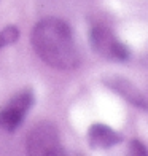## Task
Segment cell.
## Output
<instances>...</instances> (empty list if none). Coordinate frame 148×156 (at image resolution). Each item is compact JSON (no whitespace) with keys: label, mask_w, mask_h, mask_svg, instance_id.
I'll return each instance as SVG.
<instances>
[{"label":"cell","mask_w":148,"mask_h":156,"mask_svg":"<svg viewBox=\"0 0 148 156\" xmlns=\"http://www.w3.org/2000/svg\"><path fill=\"white\" fill-rule=\"evenodd\" d=\"M32 46L40 59L59 70H72L80 56L72 29L61 19H43L32 30Z\"/></svg>","instance_id":"cell-1"},{"label":"cell","mask_w":148,"mask_h":156,"mask_svg":"<svg viewBox=\"0 0 148 156\" xmlns=\"http://www.w3.org/2000/svg\"><path fill=\"white\" fill-rule=\"evenodd\" d=\"M129 148H131V150H129L131 154H142V156H146L148 154V150L145 148V145L140 140H132Z\"/></svg>","instance_id":"cell-8"},{"label":"cell","mask_w":148,"mask_h":156,"mask_svg":"<svg viewBox=\"0 0 148 156\" xmlns=\"http://www.w3.org/2000/svg\"><path fill=\"white\" fill-rule=\"evenodd\" d=\"M105 86L110 88L111 91H115L116 94H119L124 101H128L129 104H132L134 107L146 110L148 108V102L143 97V94L136 88V84H132L129 80H126L123 76H107L104 78Z\"/></svg>","instance_id":"cell-5"},{"label":"cell","mask_w":148,"mask_h":156,"mask_svg":"<svg viewBox=\"0 0 148 156\" xmlns=\"http://www.w3.org/2000/svg\"><path fill=\"white\" fill-rule=\"evenodd\" d=\"M89 45L94 53H97L105 59L126 61L129 58L128 46L121 43L115 37V34L104 24L93 26V29L89 32Z\"/></svg>","instance_id":"cell-2"},{"label":"cell","mask_w":148,"mask_h":156,"mask_svg":"<svg viewBox=\"0 0 148 156\" xmlns=\"http://www.w3.org/2000/svg\"><path fill=\"white\" fill-rule=\"evenodd\" d=\"M121 140H123L121 134L116 132L115 129H111V127H108V126L102 124V123L93 124L88 131V144L94 150H99V148L107 150V148L119 144Z\"/></svg>","instance_id":"cell-6"},{"label":"cell","mask_w":148,"mask_h":156,"mask_svg":"<svg viewBox=\"0 0 148 156\" xmlns=\"http://www.w3.org/2000/svg\"><path fill=\"white\" fill-rule=\"evenodd\" d=\"M19 38V30L16 26H8L0 32V48H3L6 45H11Z\"/></svg>","instance_id":"cell-7"},{"label":"cell","mask_w":148,"mask_h":156,"mask_svg":"<svg viewBox=\"0 0 148 156\" xmlns=\"http://www.w3.org/2000/svg\"><path fill=\"white\" fill-rule=\"evenodd\" d=\"M33 105V93L30 89H24L13 96L2 108H0V127L13 132L23 124L24 118Z\"/></svg>","instance_id":"cell-4"},{"label":"cell","mask_w":148,"mask_h":156,"mask_svg":"<svg viewBox=\"0 0 148 156\" xmlns=\"http://www.w3.org/2000/svg\"><path fill=\"white\" fill-rule=\"evenodd\" d=\"M27 151H29V154L41 156L62 154L64 148H62L58 129L48 123L35 126L27 137Z\"/></svg>","instance_id":"cell-3"}]
</instances>
